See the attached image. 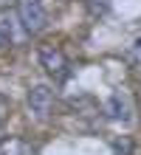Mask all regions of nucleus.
<instances>
[{"mask_svg":"<svg viewBox=\"0 0 141 155\" xmlns=\"http://www.w3.org/2000/svg\"><path fill=\"white\" fill-rule=\"evenodd\" d=\"M17 20H20L25 34H40L48 25V14H45L42 0H17Z\"/></svg>","mask_w":141,"mask_h":155,"instance_id":"1","label":"nucleus"},{"mask_svg":"<svg viewBox=\"0 0 141 155\" xmlns=\"http://www.w3.org/2000/svg\"><path fill=\"white\" fill-rule=\"evenodd\" d=\"M37 57H40V65L45 68V74H51L54 79H68L71 74V65H68V57L56 48V45H40V51H37Z\"/></svg>","mask_w":141,"mask_h":155,"instance_id":"2","label":"nucleus"},{"mask_svg":"<svg viewBox=\"0 0 141 155\" xmlns=\"http://www.w3.org/2000/svg\"><path fill=\"white\" fill-rule=\"evenodd\" d=\"M54 104H56V99H54V90L48 85H34L28 90V110L37 118H48L54 113Z\"/></svg>","mask_w":141,"mask_h":155,"instance_id":"3","label":"nucleus"},{"mask_svg":"<svg viewBox=\"0 0 141 155\" xmlns=\"http://www.w3.org/2000/svg\"><path fill=\"white\" fill-rule=\"evenodd\" d=\"M105 113L107 118H113V121H130V113H133V107H130L127 102V96H121V93H113L107 102H105Z\"/></svg>","mask_w":141,"mask_h":155,"instance_id":"4","label":"nucleus"},{"mask_svg":"<svg viewBox=\"0 0 141 155\" xmlns=\"http://www.w3.org/2000/svg\"><path fill=\"white\" fill-rule=\"evenodd\" d=\"M0 155H37V150L25 138H6L0 141Z\"/></svg>","mask_w":141,"mask_h":155,"instance_id":"5","label":"nucleus"},{"mask_svg":"<svg viewBox=\"0 0 141 155\" xmlns=\"http://www.w3.org/2000/svg\"><path fill=\"white\" fill-rule=\"evenodd\" d=\"M17 25H20L17 14L6 12V8H0V34H3L8 42H14V40H17ZM20 28H23V25H20Z\"/></svg>","mask_w":141,"mask_h":155,"instance_id":"6","label":"nucleus"},{"mask_svg":"<svg viewBox=\"0 0 141 155\" xmlns=\"http://www.w3.org/2000/svg\"><path fill=\"white\" fill-rule=\"evenodd\" d=\"M110 147H113L116 155H136V144H133L130 135H116V138L110 141Z\"/></svg>","mask_w":141,"mask_h":155,"instance_id":"7","label":"nucleus"},{"mask_svg":"<svg viewBox=\"0 0 141 155\" xmlns=\"http://www.w3.org/2000/svg\"><path fill=\"white\" fill-rule=\"evenodd\" d=\"M85 6L93 17H105L110 12V0H85Z\"/></svg>","mask_w":141,"mask_h":155,"instance_id":"8","label":"nucleus"},{"mask_svg":"<svg viewBox=\"0 0 141 155\" xmlns=\"http://www.w3.org/2000/svg\"><path fill=\"white\" fill-rule=\"evenodd\" d=\"M8 116H12V102L6 96H0V138H3V130L8 124Z\"/></svg>","mask_w":141,"mask_h":155,"instance_id":"9","label":"nucleus"},{"mask_svg":"<svg viewBox=\"0 0 141 155\" xmlns=\"http://www.w3.org/2000/svg\"><path fill=\"white\" fill-rule=\"evenodd\" d=\"M6 42H8V40L3 37V34H0V48H3V45H6Z\"/></svg>","mask_w":141,"mask_h":155,"instance_id":"10","label":"nucleus"}]
</instances>
